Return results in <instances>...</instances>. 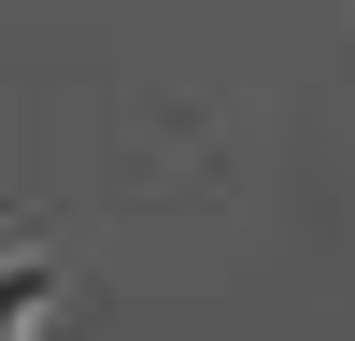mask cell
<instances>
[{
    "mask_svg": "<svg viewBox=\"0 0 355 341\" xmlns=\"http://www.w3.org/2000/svg\"><path fill=\"white\" fill-rule=\"evenodd\" d=\"M43 299H57V270H28V256H15V270H0V341L43 327Z\"/></svg>",
    "mask_w": 355,
    "mask_h": 341,
    "instance_id": "1",
    "label": "cell"
}]
</instances>
